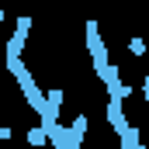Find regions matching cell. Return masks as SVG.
<instances>
[{
    "label": "cell",
    "instance_id": "cell-1",
    "mask_svg": "<svg viewBox=\"0 0 149 149\" xmlns=\"http://www.w3.org/2000/svg\"><path fill=\"white\" fill-rule=\"evenodd\" d=\"M87 49H90V56H94V73L108 76V70H111V63H108V52H104V42H101V31H97V24L90 21L87 24Z\"/></svg>",
    "mask_w": 149,
    "mask_h": 149
},
{
    "label": "cell",
    "instance_id": "cell-2",
    "mask_svg": "<svg viewBox=\"0 0 149 149\" xmlns=\"http://www.w3.org/2000/svg\"><path fill=\"white\" fill-rule=\"evenodd\" d=\"M28 31H31V21H28V17H21V21L14 24L10 42H7V59H21V49H24V42H28Z\"/></svg>",
    "mask_w": 149,
    "mask_h": 149
},
{
    "label": "cell",
    "instance_id": "cell-3",
    "mask_svg": "<svg viewBox=\"0 0 149 149\" xmlns=\"http://www.w3.org/2000/svg\"><path fill=\"white\" fill-rule=\"evenodd\" d=\"M108 121H111V128L118 132V135H125L132 125H128V118L121 114V104H108Z\"/></svg>",
    "mask_w": 149,
    "mask_h": 149
},
{
    "label": "cell",
    "instance_id": "cell-4",
    "mask_svg": "<svg viewBox=\"0 0 149 149\" xmlns=\"http://www.w3.org/2000/svg\"><path fill=\"white\" fill-rule=\"evenodd\" d=\"M28 142H31V146H45V142H49V139H45V132H42V125H38V128H28Z\"/></svg>",
    "mask_w": 149,
    "mask_h": 149
},
{
    "label": "cell",
    "instance_id": "cell-6",
    "mask_svg": "<svg viewBox=\"0 0 149 149\" xmlns=\"http://www.w3.org/2000/svg\"><path fill=\"white\" fill-rule=\"evenodd\" d=\"M0 21H3V14H0Z\"/></svg>",
    "mask_w": 149,
    "mask_h": 149
},
{
    "label": "cell",
    "instance_id": "cell-5",
    "mask_svg": "<svg viewBox=\"0 0 149 149\" xmlns=\"http://www.w3.org/2000/svg\"><path fill=\"white\" fill-rule=\"evenodd\" d=\"M0 142H3V128H0Z\"/></svg>",
    "mask_w": 149,
    "mask_h": 149
}]
</instances>
